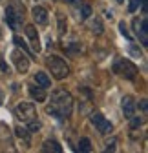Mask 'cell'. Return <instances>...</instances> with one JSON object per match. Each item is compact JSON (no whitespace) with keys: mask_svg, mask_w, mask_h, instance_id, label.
I'll return each mask as SVG.
<instances>
[{"mask_svg":"<svg viewBox=\"0 0 148 153\" xmlns=\"http://www.w3.org/2000/svg\"><path fill=\"white\" fill-rule=\"evenodd\" d=\"M130 51H132V55H135V56H139V59H141V51H139L137 48H134V46H132V48H130Z\"/></svg>","mask_w":148,"mask_h":153,"instance_id":"cb8c5ba5","label":"cell"},{"mask_svg":"<svg viewBox=\"0 0 148 153\" xmlns=\"http://www.w3.org/2000/svg\"><path fill=\"white\" fill-rule=\"evenodd\" d=\"M57 18H59V31L64 33V31H66V26H64V16H62V13H59Z\"/></svg>","mask_w":148,"mask_h":153,"instance_id":"ffe728a7","label":"cell"},{"mask_svg":"<svg viewBox=\"0 0 148 153\" xmlns=\"http://www.w3.org/2000/svg\"><path fill=\"white\" fill-rule=\"evenodd\" d=\"M42 151H53V153H61L62 148L59 146V142H55V140H46L44 146H42Z\"/></svg>","mask_w":148,"mask_h":153,"instance_id":"4fadbf2b","label":"cell"},{"mask_svg":"<svg viewBox=\"0 0 148 153\" xmlns=\"http://www.w3.org/2000/svg\"><path fill=\"white\" fill-rule=\"evenodd\" d=\"M11 60H13V64H15L18 73H26L29 69V59H28V55H24L20 49H15L11 53Z\"/></svg>","mask_w":148,"mask_h":153,"instance_id":"5b68a950","label":"cell"},{"mask_svg":"<svg viewBox=\"0 0 148 153\" xmlns=\"http://www.w3.org/2000/svg\"><path fill=\"white\" fill-rule=\"evenodd\" d=\"M48 68H49V71H51V75L55 76V79H59V80H62V79H66V76L70 75V68H68V64L61 59V56H49L48 59Z\"/></svg>","mask_w":148,"mask_h":153,"instance_id":"7a4b0ae2","label":"cell"},{"mask_svg":"<svg viewBox=\"0 0 148 153\" xmlns=\"http://www.w3.org/2000/svg\"><path fill=\"white\" fill-rule=\"evenodd\" d=\"M29 95H31L37 102H44L46 100V91H44V88H29Z\"/></svg>","mask_w":148,"mask_h":153,"instance_id":"7c38bea8","label":"cell"},{"mask_svg":"<svg viewBox=\"0 0 148 153\" xmlns=\"http://www.w3.org/2000/svg\"><path fill=\"white\" fill-rule=\"evenodd\" d=\"M6 20H7V24L15 29V27H18V24H20V20H22V13L16 11L13 6H9V7L6 9Z\"/></svg>","mask_w":148,"mask_h":153,"instance_id":"52a82bcc","label":"cell"},{"mask_svg":"<svg viewBox=\"0 0 148 153\" xmlns=\"http://www.w3.org/2000/svg\"><path fill=\"white\" fill-rule=\"evenodd\" d=\"M139 2H141V0H130V4H128V11H130V13L137 11V7H139Z\"/></svg>","mask_w":148,"mask_h":153,"instance_id":"ac0fdd59","label":"cell"},{"mask_svg":"<svg viewBox=\"0 0 148 153\" xmlns=\"http://www.w3.org/2000/svg\"><path fill=\"white\" fill-rule=\"evenodd\" d=\"M119 31H121V35H123L124 38L132 40V36H130V33H128V29H126V24H124V22H119Z\"/></svg>","mask_w":148,"mask_h":153,"instance_id":"2e32d148","label":"cell"},{"mask_svg":"<svg viewBox=\"0 0 148 153\" xmlns=\"http://www.w3.org/2000/svg\"><path fill=\"white\" fill-rule=\"evenodd\" d=\"M91 27H93L95 33H102V24H101V20H95L93 24H91Z\"/></svg>","mask_w":148,"mask_h":153,"instance_id":"7402d4cb","label":"cell"},{"mask_svg":"<svg viewBox=\"0 0 148 153\" xmlns=\"http://www.w3.org/2000/svg\"><path fill=\"white\" fill-rule=\"evenodd\" d=\"M73 109V99L66 89H57L51 95V106H48V113L55 117H68Z\"/></svg>","mask_w":148,"mask_h":153,"instance_id":"6da1fadb","label":"cell"},{"mask_svg":"<svg viewBox=\"0 0 148 153\" xmlns=\"http://www.w3.org/2000/svg\"><path fill=\"white\" fill-rule=\"evenodd\" d=\"M26 35L29 36L31 40V48L35 53L40 51V40H39V33H37V27L35 26H26Z\"/></svg>","mask_w":148,"mask_h":153,"instance_id":"ba28073f","label":"cell"},{"mask_svg":"<svg viewBox=\"0 0 148 153\" xmlns=\"http://www.w3.org/2000/svg\"><path fill=\"white\" fill-rule=\"evenodd\" d=\"M130 119H132V129H135V128H139V126L143 124V120H141L139 117H134V115H132Z\"/></svg>","mask_w":148,"mask_h":153,"instance_id":"44dd1931","label":"cell"},{"mask_svg":"<svg viewBox=\"0 0 148 153\" xmlns=\"http://www.w3.org/2000/svg\"><path fill=\"white\" fill-rule=\"evenodd\" d=\"M0 73H9V68H7V64L0 59Z\"/></svg>","mask_w":148,"mask_h":153,"instance_id":"603a6c76","label":"cell"},{"mask_svg":"<svg viewBox=\"0 0 148 153\" xmlns=\"http://www.w3.org/2000/svg\"><path fill=\"white\" fill-rule=\"evenodd\" d=\"M114 71L123 75L124 79H134L137 75V66L132 64L130 60H124V59H119L115 64H114Z\"/></svg>","mask_w":148,"mask_h":153,"instance_id":"277c9868","label":"cell"},{"mask_svg":"<svg viewBox=\"0 0 148 153\" xmlns=\"http://www.w3.org/2000/svg\"><path fill=\"white\" fill-rule=\"evenodd\" d=\"M15 115L18 120L22 122H29L33 119H37V109L31 102H20L16 108H15Z\"/></svg>","mask_w":148,"mask_h":153,"instance_id":"3957f363","label":"cell"},{"mask_svg":"<svg viewBox=\"0 0 148 153\" xmlns=\"http://www.w3.org/2000/svg\"><path fill=\"white\" fill-rule=\"evenodd\" d=\"M39 129H40V122H39V120H35V119L29 120V131H31V133L39 131Z\"/></svg>","mask_w":148,"mask_h":153,"instance_id":"e0dca14e","label":"cell"},{"mask_svg":"<svg viewBox=\"0 0 148 153\" xmlns=\"http://www.w3.org/2000/svg\"><path fill=\"white\" fill-rule=\"evenodd\" d=\"M90 15H91V7H90V6H82L81 16H82V18H90Z\"/></svg>","mask_w":148,"mask_h":153,"instance_id":"d6986e66","label":"cell"},{"mask_svg":"<svg viewBox=\"0 0 148 153\" xmlns=\"http://www.w3.org/2000/svg\"><path fill=\"white\" fill-rule=\"evenodd\" d=\"M123 111H124V117H128V119H130L132 115L135 113V102H134V97L126 95V97L123 99Z\"/></svg>","mask_w":148,"mask_h":153,"instance_id":"30bf717a","label":"cell"},{"mask_svg":"<svg viewBox=\"0 0 148 153\" xmlns=\"http://www.w3.org/2000/svg\"><path fill=\"white\" fill-rule=\"evenodd\" d=\"M141 108H143V109L146 111V100H141Z\"/></svg>","mask_w":148,"mask_h":153,"instance_id":"d4e9b609","label":"cell"},{"mask_svg":"<svg viewBox=\"0 0 148 153\" xmlns=\"http://www.w3.org/2000/svg\"><path fill=\"white\" fill-rule=\"evenodd\" d=\"M15 131H16V137H20V139H24V140H26V144L29 142V133H28V129H22V128H16Z\"/></svg>","mask_w":148,"mask_h":153,"instance_id":"9a60e30c","label":"cell"},{"mask_svg":"<svg viewBox=\"0 0 148 153\" xmlns=\"http://www.w3.org/2000/svg\"><path fill=\"white\" fill-rule=\"evenodd\" d=\"M0 102H2V93H0Z\"/></svg>","mask_w":148,"mask_h":153,"instance_id":"484cf974","label":"cell"},{"mask_svg":"<svg viewBox=\"0 0 148 153\" xmlns=\"http://www.w3.org/2000/svg\"><path fill=\"white\" fill-rule=\"evenodd\" d=\"M33 18H35V22L39 24V26H46L48 24V11L44 9V7H40V6H37V7H33Z\"/></svg>","mask_w":148,"mask_h":153,"instance_id":"9c48e42d","label":"cell"},{"mask_svg":"<svg viewBox=\"0 0 148 153\" xmlns=\"http://www.w3.org/2000/svg\"><path fill=\"white\" fill-rule=\"evenodd\" d=\"M79 149H81V151H86V153L91 151V142H90V139H86V137L81 139V140H79Z\"/></svg>","mask_w":148,"mask_h":153,"instance_id":"5bb4252c","label":"cell"},{"mask_svg":"<svg viewBox=\"0 0 148 153\" xmlns=\"http://www.w3.org/2000/svg\"><path fill=\"white\" fill-rule=\"evenodd\" d=\"M35 80H37V84H39L40 88H44V89L51 86V79H49L46 73H42V71H39V73L35 75Z\"/></svg>","mask_w":148,"mask_h":153,"instance_id":"8fae6325","label":"cell"},{"mask_svg":"<svg viewBox=\"0 0 148 153\" xmlns=\"http://www.w3.org/2000/svg\"><path fill=\"white\" fill-rule=\"evenodd\" d=\"M91 122L95 124V128L99 129L101 135H108V133H112V129H114L112 124H110L101 113H93V115H91Z\"/></svg>","mask_w":148,"mask_h":153,"instance_id":"8992f818","label":"cell"}]
</instances>
